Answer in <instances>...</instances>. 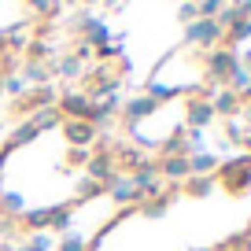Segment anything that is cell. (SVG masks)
<instances>
[{
	"mask_svg": "<svg viewBox=\"0 0 251 251\" xmlns=\"http://www.w3.org/2000/svg\"><path fill=\"white\" fill-rule=\"evenodd\" d=\"M59 115L63 118H85L93 115V100H89V93H78V89H71V93H59Z\"/></svg>",
	"mask_w": 251,
	"mask_h": 251,
	"instance_id": "obj_1",
	"label": "cell"
},
{
	"mask_svg": "<svg viewBox=\"0 0 251 251\" xmlns=\"http://www.w3.org/2000/svg\"><path fill=\"white\" fill-rule=\"evenodd\" d=\"M63 133H67V141H71L74 148H89V144L96 141V129L85 118H63Z\"/></svg>",
	"mask_w": 251,
	"mask_h": 251,
	"instance_id": "obj_2",
	"label": "cell"
},
{
	"mask_svg": "<svg viewBox=\"0 0 251 251\" xmlns=\"http://www.w3.org/2000/svg\"><path fill=\"white\" fill-rule=\"evenodd\" d=\"M218 33H222V26L214 23V19H196V23L188 26L185 41H188V45H214V41H218Z\"/></svg>",
	"mask_w": 251,
	"mask_h": 251,
	"instance_id": "obj_3",
	"label": "cell"
},
{
	"mask_svg": "<svg viewBox=\"0 0 251 251\" xmlns=\"http://www.w3.org/2000/svg\"><path fill=\"white\" fill-rule=\"evenodd\" d=\"M111 177H115V155H111V151H96V155L89 159V181L107 185Z\"/></svg>",
	"mask_w": 251,
	"mask_h": 251,
	"instance_id": "obj_4",
	"label": "cell"
},
{
	"mask_svg": "<svg viewBox=\"0 0 251 251\" xmlns=\"http://www.w3.org/2000/svg\"><path fill=\"white\" fill-rule=\"evenodd\" d=\"M103 192H107L115 203H133V200H141V192H137L133 177H111L107 185H103Z\"/></svg>",
	"mask_w": 251,
	"mask_h": 251,
	"instance_id": "obj_5",
	"label": "cell"
},
{
	"mask_svg": "<svg viewBox=\"0 0 251 251\" xmlns=\"http://www.w3.org/2000/svg\"><path fill=\"white\" fill-rule=\"evenodd\" d=\"M52 74H55V63H37V59H26V63H23V78H26V85H30V81H37V85H48V81H52Z\"/></svg>",
	"mask_w": 251,
	"mask_h": 251,
	"instance_id": "obj_6",
	"label": "cell"
},
{
	"mask_svg": "<svg viewBox=\"0 0 251 251\" xmlns=\"http://www.w3.org/2000/svg\"><path fill=\"white\" fill-rule=\"evenodd\" d=\"M4 48H8V55L26 52V48H30V23H19V26H11V30H4Z\"/></svg>",
	"mask_w": 251,
	"mask_h": 251,
	"instance_id": "obj_7",
	"label": "cell"
},
{
	"mask_svg": "<svg viewBox=\"0 0 251 251\" xmlns=\"http://www.w3.org/2000/svg\"><path fill=\"white\" fill-rule=\"evenodd\" d=\"M30 122H33L37 133H45V129L63 126V115H59V107H41V111H33V115H30Z\"/></svg>",
	"mask_w": 251,
	"mask_h": 251,
	"instance_id": "obj_8",
	"label": "cell"
},
{
	"mask_svg": "<svg viewBox=\"0 0 251 251\" xmlns=\"http://www.w3.org/2000/svg\"><path fill=\"white\" fill-rule=\"evenodd\" d=\"M23 211H26V200L19 196V192H0V214H4V218L19 222Z\"/></svg>",
	"mask_w": 251,
	"mask_h": 251,
	"instance_id": "obj_9",
	"label": "cell"
},
{
	"mask_svg": "<svg viewBox=\"0 0 251 251\" xmlns=\"http://www.w3.org/2000/svg\"><path fill=\"white\" fill-rule=\"evenodd\" d=\"M155 107H159V103L151 100V96H133V100L126 103V118H129V122H137V118H148Z\"/></svg>",
	"mask_w": 251,
	"mask_h": 251,
	"instance_id": "obj_10",
	"label": "cell"
},
{
	"mask_svg": "<svg viewBox=\"0 0 251 251\" xmlns=\"http://www.w3.org/2000/svg\"><path fill=\"white\" fill-rule=\"evenodd\" d=\"M48 218H52V211H48V207H33V211L26 207L19 222H23L26 229H33V233H41V229H48Z\"/></svg>",
	"mask_w": 251,
	"mask_h": 251,
	"instance_id": "obj_11",
	"label": "cell"
},
{
	"mask_svg": "<svg viewBox=\"0 0 251 251\" xmlns=\"http://www.w3.org/2000/svg\"><path fill=\"white\" fill-rule=\"evenodd\" d=\"M159 170H163L170 181H177V177H185V174H188V159H181V155H166L163 163H159Z\"/></svg>",
	"mask_w": 251,
	"mask_h": 251,
	"instance_id": "obj_12",
	"label": "cell"
},
{
	"mask_svg": "<svg viewBox=\"0 0 251 251\" xmlns=\"http://www.w3.org/2000/svg\"><path fill=\"white\" fill-rule=\"evenodd\" d=\"M4 93H11L15 100H23V96L30 93V85H26V78L19 71H11V74H4Z\"/></svg>",
	"mask_w": 251,
	"mask_h": 251,
	"instance_id": "obj_13",
	"label": "cell"
},
{
	"mask_svg": "<svg viewBox=\"0 0 251 251\" xmlns=\"http://www.w3.org/2000/svg\"><path fill=\"white\" fill-rule=\"evenodd\" d=\"M55 74H59V78H67V81L81 78V59H74V55H63V59L55 63Z\"/></svg>",
	"mask_w": 251,
	"mask_h": 251,
	"instance_id": "obj_14",
	"label": "cell"
},
{
	"mask_svg": "<svg viewBox=\"0 0 251 251\" xmlns=\"http://www.w3.org/2000/svg\"><path fill=\"white\" fill-rule=\"evenodd\" d=\"M26 4H30L33 8V15H41V19H55L63 11V4L59 0H26Z\"/></svg>",
	"mask_w": 251,
	"mask_h": 251,
	"instance_id": "obj_15",
	"label": "cell"
},
{
	"mask_svg": "<svg viewBox=\"0 0 251 251\" xmlns=\"http://www.w3.org/2000/svg\"><path fill=\"white\" fill-rule=\"evenodd\" d=\"M55 248L59 251H89V240L81 233H63L59 240H55Z\"/></svg>",
	"mask_w": 251,
	"mask_h": 251,
	"instance_id": "obj_16",
	"label": "cell"
},
{
	"mask_svg": "<svg viewBox=\"0 0 251 251\" xmlns=\"http://www.w3.org/2000/svg\"><path fill=\"white\" fill-rule=\"evenodd\" d=\"M33 137H37V129H33V122H19V129L11 133V141H8V151L11 148H19V144H30Z\"/></svg>",
	"mask_w": 251,
	"mask_h": 251,
	"instance_id": "obj_17",
	"label": "cell"
},
{
	"mask_svg": "<svg viewBox=\"0 0 251 251\" xmlns=\"http://www.w3.org/2000/svg\"><path fill=\"white\" fill-rule=\"evenodd\" d=\"M71 218H74L71 211H63V207H55V211H52V218H48V229H55V233H63V229L71 226Z\"/></svg>",
	"mask_w": 251,
	"mask_h": 251,
	"instance_id": "obj_18",
	"label": "cell"
},
{
	"mask_svg": "<svg viewBox=\"0 0 251 251\" xmlns=\"http://www.w3.org/2000/svg\"><path fill=\"white\" fill-rule=\"evenodd\" d=\"M26 52H30V59L45 63V55H52V45H48L45 37H37V41H30V48H26Z\"/></svg>",
	"mask_w": 251,
	"mask_h": 251,
	"instance_id": "obj_19",
	"label": "cell"
},
{
	"mask_svg": "<svg viewBox=\"0 0 251 251\" xmlns=\"http://www.w3.org/2000/svg\"><path fill=\"white\" fill-rule=\"evenodd\" d=\"M188 118H192V126H203L207 118H211V107H207V103H192V111H188Z\"/></svg>",
	"mask_w": 251,
	"mask_h": 251,
	"instance_id": "obj_20",
	"label": "cell"
},
{
	"mask_svg": "<svg viewBox=\"0 0 251 251\" xmlns=\"http://www.w3.org/2000/svg\"><path fill=\"white\" fill-rule=\"evenodd\" d=\"M96 55V48L89 45V41H78V45H74V59H93Z\"/></svg>",
	"mask_w": 251,
	"mask_h": 251,
	"instance_id": "obj_21",
	"label": "cell"
},
{
	"mask_svg": "<svg viewBox=\"0 0 251 251\" xmlns=\"http://www.w3.org/2000/svg\"><path fill=\"white\" fill-rule=\"evenodd\" d=\"M4 55H8V48H4V33H0V59H4Z\"/></svg>",
	"mask_w": 251,
	"mask_h": 251,
	"instance_id": "obj_22",
	"label": "cell"
},
{
	"mask_svg": "<svg viewBox=\"0 0 251 251\" xmlns=\"http://www.w3.org/2000/svg\"><path fill=\"white\" fill-rule=\"evenodd\" d=\"M0 96H4V71H0Z\"/></svg>",
	"mask_w": 251,
	"mask_h": 251,
	"instance_id": "obj_23",
	"label": "cell"
},
{
	"mask_svg": "<svg viewBox=\"0 0 251 251\" xmlns=\"http://www.w3.org/2000/svg\"><path fill=\"white\" fill-rule=\"evenodd\" d=\"M81 4H100V0H81Z\"/></svg>",
	"mask_w": 251,
	"mask_h": 251,
	"instance_id": "obj_24",
	"label": "cell"
},
{
	"mask_svg": "<svg viewBox=\"0 0 251 251\" xmlns=\"http://www.w3.org/2000/svg\"><path fill=\"white\" fill-rule=\"evenodd\" d=\"M59 4H74V0H59Z\"/></svg>",
	"mask_w": 251,
	"mask_h": 251,
	"instance_id": "obj_25",
	"label": "cell"
}]
</instances>
